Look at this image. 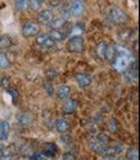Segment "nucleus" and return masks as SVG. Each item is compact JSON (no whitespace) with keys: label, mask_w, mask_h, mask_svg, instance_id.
I'll return each instance as SVG.
<instances>
[{"label":"nucleus","mask_w":140,"mask_h":160,"mask_svg":"<svg viewBox=\"0 0 140 160\" xmlns=\"http://www.w3.org/2000/svg\"><path fill=\"white\" fill-rule=\"evenodd\" d=\"M46 91L49 95H53L54 94V88H53V85H46Z\"/></svg>","instance_id":"obj_28"},{"label":"nucleus","mask_w":140,"mask_h":160,"mask_svg":"<svg viewBox=\"0 0 140 160\" xmlns=\"http://www.w3.org/2000/svg\"><path fill=\"white\" fill-rule=\"evenodd\" d=\"M83 9H85V4H83L82 0H73V2L71 3V5H69V14L72 16H80L82 14Z\"/></svg>","instance_id":"obj_5"},{"label":"nucleus","mask_w":140,"mask_h":160,"mask_svg":"<svg viewBox=\"0 0 140 160\" xmlns=\"http://www.w3.org/2000/svg\"><path fill=\"white\" fill-rule=\"evenodd\" d=\"M68 49L72 52H82L83 49H85L83 38L81 36H72L68 41Z\"/></svg>","instance_id":"obj_2"},{"label":"nucleus","mask_w":140,"mask_h":160,"mask_svg":"<svg viewBox=\"0 0 140 160\" xmlns=\"http://www.w3.org/2000/svg\"><path fill=\"white\" fill-rule=\"evenodd\" d=\"M107 50H108V45L105 42H100L96 46V54L100 59H105L107 58Z\"/></svg>","instance_id":"obj_13"},{"label":"nucleus","mask_w":140,"mask_h":160,"mask_svg":"<svg viewBox=\"0 0 140 160\" xmlns=\"http://www.w3.org/2000/svg\"><path fill=\"white\" fill-rule=\"evenodd\" d=\"M40 7H41V4L37 2V0H30L29 9H31V10H39Z\"/></svg>","instance_id":"obj_21"},{"label":"nucleus","mask_w":140,"mask_h":160,"mask_svg":"<svg viewBox=\"0 0 140 160\" xmlns=\"http://www.w3.org/2000/svg\"><path fill=\"white\" fill-rule=\"evenodd\" d=\"M96 140L99 141V143H102V145H105V143H107V142L109 141L108 136H107V135H104V133H100V135L96 137Z\"/></svg>","instance_id":"obj_22"},{"label":"nucleus","mask_w":140,"mask_h":160,"mask_svg":"<svg viewBox=\"0 0 140 160\" xmlns=\"http://www.w3.org/2000/svg\"><path fill=\"white\" fill-rule=\"evenodd\" d=\"M126 159H127V160H139V152H137V149H135V148H130L127 151H126Z\"/></svg>","instance_id":"obj_16"},{"label":"nucleus","mask_w":140,"mask_h":160,"mask_svg":"<svg viewBox=\"0 0 140 160\" xmlns=\"http://www.w3.org/2000/svg\"><path fill=\"white\" fill-rule=\"evenodd\" d=\"M8 94L13 98V100H14V101L18 99V92H17L14 88H8Z\"/></svg>","instance_id":"obj_25"},{"label":"nucleus","mask_w":140,"mask_h":160,"mask_svg":"<svg viewBox=\"0 0 140 160\" xmlns=\"http://www.w3.org/2000/svg\"><path fill=\"white\" fill-rule=\"evenodd\" d=\"M49 36L54 40V41H63V40L67 37L66 32L63 30H59V28H51Z\"/></svg>","instance_id":"obj_9"},{"label":"nucleus","mask_w":140,"mask_h":160,"mask_svg":"<svg viewBox=\"0 0 140 160\" xmlns=\"http://www.w3.org/2000/svg\"><path fill=\"white\" fill-rule=\"evenodd\" d=\"M76 106H77V102H76L75 99H68V100H66V102H64L63 110H64V113H72V112H75Z\"/></svg>","instance_id":"obj_12"},{"label":"nucleus","mask_w":140,"mask_h":160,"mask_svg":"<svg viewBox=\"0 0 140 160\" xmlns=\"http://www.w3.org/2000/svg\"><path fill=\"white\" fill-rule=\"evenodd\" d=\"M39 31H40L39 24L35 23V22H32V21L26 22V23H23V26H22V33H23L24 37L36 36V35H39Z\"/></svg>","instance_id":"obj_3"},{"label":"nucleus","mask_w":140,"mask_h":160,"mask_svg":"<svg viewBox=\"0 0 140 160\" xmlns=\"http://www.w3.org/2000/svg\"><path fill=\"white\" fill-rule=\"evenodd\" d=\"M37 19H39L40 23H43V24H50L53 22V19H54V14H53L51 10L45 9V10H41L39 13Z\"/></svg>","instance_id":"obj_6"},{"label":"nucleus","mask_w":140,"mask_h":160,"mask_svg":"<svg viewBox=\"0 0 140 160\" xmlns=\"http://www.w3.org/2000/svg\"><path fill=\"white\" fill-rule=\"evenodd\" d=\"M2 160H12V156H3Z\"/></svg>","instance_id":"obj_31"},{"label":"nucleus","mask_w":140,"mask_h":160,"mask_svg":"<svg viewBox=\"0 0 140 160\" xmlns=\"http://www.w3.org/2000/svg\"><path fill=\"white\" fill-rule=\"evenodd\" d=\"M120 149L118 148H113V146H107V145H102L100 149L98 150V152H99L100 155H103L104 158H112L115 156L116 154H118Z\"/></svg>","instance_id":"obj_7"},{"label":"nucleus","mask_w":140,"mask_h":160,"mask_svg":"<svg viewBox=\"0 0 140 160\" xmlns=\"http://www.w3.org/2000/svg\"><path fill=\"white\" fill-rule=\"evenodd\" d=\"M69 92H71V90H69V86H67V85H62V86L58 88V98H59L61 100H64V99L68 98Z\"/></svg>","instance_id":"obj_15"},{"label":"nucleus","mask_w":140,"mask_h":160,"mask_svg":"<svg viewBox=\"0 0 140 160\" xmlns=\"http://www.w3.org/2000/svg\"><path fill=\"white\" fill-rule=\"evenodd\" d=\"M12 44V38L7 35H3V36H0V49H5L8 46H10Z\"/></svg>","instance_id":"obj_18"},{"label":"nucleus","mask_w":140,"mask_h":160,"mask_svg":"<svg viewBox=\"0 0 140 160\" xmlns=\"http://www.w3.org/2000/svg\"><path fill=\"white\" fill-rule=\"evenodd\" d=\"M68 123L64 118H58L57 121H55V128H57V131L59 133H66L68 131Z\"/></svg>","instance_id":"obj_11"},{"label":"nucleus","mask_w":140,"mask_h":160,"mask_svg":"<svg viewBox=\"0 0 140 160\" xmlns=\"http://www.w3.org/2000/svg\"><path fill=\"white\" fill-rule=\"evenodd\" d=\"M29 4H30V0H17L16 2V8L19 12L27 10L29 9Z\"/></svg>","instance_id":"obj_17"},{"label":"nucleus","mask_w":140,"mask_h":160,"mask_svg":"<svg viewBox=\"0 0 140 160\" xmlns=\"http://www.w3.org/2000/svg\"><path fill=\"white\" fill-rule=\"evenodd\" d=\"M76 81L81 87H86L91 83V76H89L86 73H78L76 76Z\"/></svg>","instance_id":"obj_8"},{"label":"nucleus","mask_w":140,"mask_h":160,"mask_svg":"<svg viewBox=\"0 0 140 160\" xmlns=\"http://www.w3.org/2000/svg\"><path fill=\"white\" fill-rule=\"evenodd\" d=\"M37 2H39V3H40V4H43V3H44V2H45V0H37Z\"/></svg>","instance_id":"obj_33"},{"label":"nucleus","mask_w":140,"mask_h":160,"mask_svg":"<svg viewBox=\"0 0 140 160\" xmlns=\"http://www.w3.org/2000/svg\"><path fill=\"white\" fill-rule=\"evenodd\" d=\"M0 86H2V77H0Z\"/></svg>","instance_id":"obj_34"},{"label":"nucleus","mask_w":140,"mask_h":160,"mask_svg":"<svg viewBox=\"0 0 140 160\" xmlns=\"http://www.w3.org/2000/svg\"><path fill=\"white\" fill-rule=\"evenodd\" d=\"M9 82H10V78H9L8 76H4V77H2V86H3V87H8Z\"/></svg>","instance_id":"obj_26"},{"label":"nucleus","mask_w":140,"mask_h":160,"mask_svg":"<svg viewBox=\"0 0 140 160\" xmlns=\"http://www.w3.org/2000/svg\"><path fill=\"white\" fill-rule=\"evenodd\" d=\"M62 3V0H50V5L54 7V8H58Z\"/></svg>","instance_id":"obj_27"},{"label":"nucleus","mask_w":140,"mask_h":160,"mask_svg":"<svg viewBox=\"0 0 140 160\" xmlns=\"http://www.w3.org/2000/svg\"><path fill=\"white\" fill-rule=\"evenodd\" d=\"M67 24V19L66 18H63V17H59V18H54L53 19V22L50 23V26H51V28H63L64 26Z\"/></svg>","instance_id":"obj_14"},{"label":"nucleus","mask_w":140,"mask_h":160,"mask_svg":"<svg viewBox=\"0 0 140 160\" xmlns=\"http://www.w3.org/2000/svg\"><path fill=\"white\" fill-rule=\"evenodd\" d=\"M3 148H4V146L0 145V159H2V156H3Z\"/></svg>","instance_id":"obj_30"},{"label":"nucleus","mask_w":140,"mask_h":160,"mask_svg":"<svg viewBox=\"0 0 140 160\" xmlns=\"http://www.w3.org/2000/svg\"><path fill=\"white\" fill-rule=\"evenodd\" d=\"M16 160H31V158H30V156H19V158H17Z\"/></svg>","instance_id":"obj_29"},{"label":"nucleus","mask_w":140,"mask_h":160,"mask_svg":"<svg viewBox=\"0 0 140 160\" xmlns=\"http://www.w3.org/2000/svg\"><path fill=\"white\" fill-rule=\"evenodd\" d=\"M105 160H117L116 158H113V156H112V158H105Z\"/></svg>","instance_id":"obj_32"},{"label":"nucleus","mask_w":140,"mask_h":160,"mask_svg":"<svg viewBox=\"0 0 140 160\" xmlns=\"http://www.w3.org/2000/svg\"><path fill=\"white\" fill-rule=\"evenodd\" d=\"M120 36H121L122 40H129L130 36H131V31H130V30H125V32L121 31V32H120Z\"/></svg>","instance_id":"obj_23"},{"label":"nucleus","mask_w":140,"mask_h":160,"mask_svg":"<svg viewBox=\"0 0 140 160\" xmlns=\"http://www.w3.org/2000/svg\"><path fill=\"white\" fill-rule=\"evenodd\" d=\"M9 131H10V126L8 122H5V121L0 122V141H4L8 138Z\"/></svg>","instance_id":"obj_10"},{"label":"nucleus","mask_w":140,"mask_h":160,"mask_svg":"<svg viewBox=\"0 0 140 160\" xmlns=\"http://www.w3.org/2000/svg\"><path fill=\"white\" fill-rule=\"evenodd\" d=\"M36 42L43 46L45 49H53L55 46V41L49 36V35H45V33H41V35H36Z\"/></svg>","instance_id":"obj_4"},{"label":"nucleus","mask_w":140,"mask_h":160,"mask_svg":"<svg viewBox=\"0 0 140 160\" xmlns=\"http://www.w3.org/2000/svg\"><path fill=\"white\" fill-rule=\"evenodd\" d=\"M63 160H77V158L72 152H64L63 154Z\"/></svg>","instance_id":"obj_24"},{"label":"nucleus","mask_w":140,"mask_h":160,"mask_svg":"<svg viewBox=\"0 0 140 160\" xmlns=\"http://www.w3.org/2000/svg\"><path fill=\"white\" fill-rule=\"evenodd\" d=\"M9 67V59L7 57L5 52H0V68L2 69H7Z\"/></svg>","instance_id":"obj_19"},{"label":"nucleus","mask_w":140,"mask_h":160,"mask_svg":"<svg viewBox=\"0 0 140 160\" xmlns=\"http://www.w3.org/2000/svg\"><path fill=\"white\" fill-rule=\"evenodd\" d=\"M89 146H90V149H93L94 151H98V150L100 149L102 143H99V141H98L96 138H94V140H90V142H89Z\"/></svg>","instance_id":"obj_20"},{"label":"nucleus","mask_w":140,"mask_h":160,"mask_svg":"<svg viewBox=\"0 0 140 160\" xmlns=\"http://www.w3.org/2000/svg\"><path fill=\"white\" fill-rule=\"evenodd\" d=\"M109 17H110L112 22L116 23V24H123V23H126L129 21L127 14H126L122 9L116 7V5L109 8Z\"/></svg>","instance_id":"obj_1"}]
</instances>
